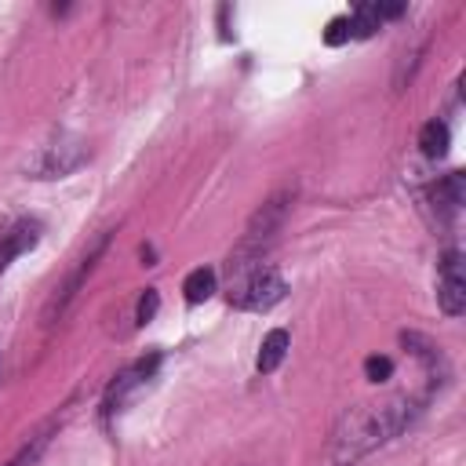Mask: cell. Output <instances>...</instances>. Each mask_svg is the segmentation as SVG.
<instances>
[{"label":"cell","instance_id":"1","mask_svg":"<svg viewBox=\"0 0 466 466\" xmlns=\"http://www.w3.org/2000/svg\"><path fill=\"white\" fill-rule=\"evenodd\" d=\"M415 397H390V400H375V404H357L346 408L342 419L331 430V444H328V459L335 466H353L357 459H364L368 451H375L379 444H386L390 437H397L415 415H419Z\"/></svg>","mask_w":466,"mask_h":466},{"label":"cell","instance_id":"2","mask_svg":"<svg viewBox=\"0 0 466 466\" xmlns=\"http://www.w3.org/2000/svg\"><path fill=\"white\" fill-rule=\"evenodd\" d=\"M284 291H288L284 277L266 258L240 255V251L229 255V277H226L229 306H237V309H269L284 299Z\"/></svg>","mask_w":466,"mask_h":466},{"label":"cell","instance_id":"3","mask_svg":"<svg viewBox=\"0 0 466 466\" xmlns=\"http://www.w3.org/2000/svg\"><path fill=\"white\" fill-rule=\"evenodd\" d=\"M288 211H291V189L273 193V197H269V200L251 215L248 233H244V240L237 244V251H240V255L266 258V248H269V244H273V237L280 233V226H284Z\"/></svg>","mask_w":466,"mask_h":466},{"label":"cell","instance_id":"4","mask_svg":"<svg viewBox=\"0 0 466 466\" xmlns=\"http://www.w3.org/2000/svg\"><path fill=\"white\" fill-rule=\"evenodd\" d=\"M84 160H87V146L80 138H73V135H58L55 142L40 146V153L29 164V171H33V178H62V175L76 171Z\"/></svg>","mask_w":466,"mask_h":466},{"label":"cell","instance_id":"5","mask_svg":"<svg viewBox=\"0 0 466 466\" xmlns=\"http://www.w3.org/2000/svg\"><path fill=\"white\" fill-rule=\"evenodd\" d=\"M437 306L448 317H459L466 309V269H462V255L459 251H448L441 258V269H437Z\"/></svg>","mask_w":466,"mask_h":466},{"label":"cell","instance_id":"6","mask_svg":"<svg viewBox=\"0 0 466 466\" xmlns=\"http://www.w3.org/2000/svg\"><path fill=\"white\" fill-rule=\"evenodd\" d=\"M157 364H160V357L153 353V357H142V360H135V364H127L113 382H109V393H106V411H120L149 379H153V371H157Z\"/></svg>","mask_w":466,"mask_h":466},{"label":"cell","instance_id":"7","mask_svg":"<svg viewBox=\"0 0 466 466\" xmlns=\"http://www.w3.org/2000/svg\"><path fill=\"white\" fill-rule=\"evenodd\" d=\"M40 240V222L36 218H18L4 237H0V273L11 266V258L25 255L29 248H36Z\"/></svg>","mask_w":466,"mask_h":466},{"label":"cell","instance_id":"8","mask_svg":"<svg viewBox=\"0 0 466 466\" xmlns=\"http://www.w3.org/2000/svg\"><path fill=\"white\" fill-rule=\"evenodd\" d=\"M448 142H451V131H448L444 120L433 116V120L422 124V131H419V149H422V157H430V160L444 157V153H448Z\"/></svg>","mask_w":466,"mask_h":466},{"label":"cell","instance_id":"9","mask_svg":"<svg viewBox=\"0 0 466 466\" xmlns=\"http://www.w3.org/2000/svg\"><path fill=\"white\" fill-rule=\"evenodd\" d=\"M288 346H291V335L284 328H273L262 339V346H258V371H277L280 360H284V353H288Z\"/></svg>","mask_w":466,"mask_h":466},{"label":"cell","instance_id":"10","mask_svg":"<svg viewBox=\"0 0 466 466\" xmlns=\"http://www.w3.org/2000/svg\"><path fill=\"white\" fill-rule=\"evenodd\" d=\"M215 269H208V266H197V269H189L186 273V280H182V295H186V302H208L211 295H215Z\"/></svg>","mask_w":466,"mask_h":466},{"label":"cell","instance_id":"11","mask_svg":"<svg viewBox=\"0 0 466 466\" xmlns=\"http://www.w3.org/2000/svg\"><path fill=\"white\" fill-rule=\"evenodd\" d=\"M462 175L459 171H451V175H444L437 186H433V204L444 211V215H451V211H459V204H462Z\"/></svg>","mask_w":466,"mask_h":466},{"label":"cell","instance_id":"12","mask_svg":"<svg viewBox=\"0 0 466 466\" xmlns=\"http://www.w3.org/2000/svg\"><path fill=\"white\" fill-rule=\"evenodd\" d=\"M379 25H382L379 4H357V7H353V15H350V33H353V36H371Z\"/></svg>","mask_w":466,"mask_h":466},{"label":"cell","instance_id":"13","mask_svg":"<svg viewBox=\"0 0 466 466\" xmlns=\"http://www.w3.org/2000/svg\"><path fill=\"white\" fill-rule=\"evenodd\" d=\"M51 430H55V422H47L44 430H36V433H33V437L22 444V451H18V455H15L7 466H29V462H36V455H40V451L47 448V441H51Z\"/></svg>","mask_w":466,"mask_h":466},{"label":"cell","instance_id":"14","mask_svg":"<svg viewBox=\"0 0 466 466\" xmlns=\"http://www.w3.org/2000/svg\"><path fill=\"white\" fill-rule=\"evenodd\" d=\"M364 375H368L371 382H386V379L393 375V360L382 357V353H371V357H364Z\"/></svg>","mask_w":466,"mask_h":466},{"label":"cell","instance_id":"15","mask_svg":"<svg viewBox=\"0 0 466 466\" xmlns=\"http://www.w3.org/2000/svg\"><path fill=\"white\" fill-rule=\"evenodd\" d=\"M157 306H160V295H157V288H146V291L138 295V306H135V317H138V324L153 320V317H157Z\"/></svg>","mask_w":466,"mask_h":466},{"label":"cell","instance_id":"16","mask_svg":"<svg viewBox=\"0 0 466 466\" xmlns=\"http://www.w3.org/2000/svg\"><path fill=\"white\" fill-rule=\"evenodd\" d=\"M350 36H353V33H350V18H331L328 29H324V44H331V47L346 44Z\"/></svg>","mask_w":466,"mask_h":466}]
</instances>
